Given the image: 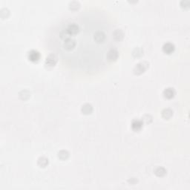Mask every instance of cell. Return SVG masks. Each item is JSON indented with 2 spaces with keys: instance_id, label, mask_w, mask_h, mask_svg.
<instances>
[{
  "instance_id": "1",
  "label": "cell",
  "mask_w": 190,
  "mask_h": 190,
  "mask_svg": "<svg viewBox=\"0 0 190 190\" xmlns=\"http://www.w3.org/2000/svg\"><path fill=\"white\" fill-rule=\"evenodd\" d=\"M50 42L63 62L83 72H96L106 66L113 40L107 17L89 18V11L64 18L54 27Z\"/></svg>"
},
{
  "instance_id": "2",
  "label": "cell",
  "mask_w": 190,
  "mask_h": 190,
  "mask_svg": "<svg viewBox=\"0 0 190 190\" xmlns=\"http://www.w3.org/2000/svg\"><path fill=\"white\" fill-rule=\"evenodd\" d=\"M118 56H119V53H118V50L114 48H112L107 52L106 59L109 62H112L116 61V59L118 58Z\"/></svg>"
},
{
  "instance_id": "3",
  "label": "cell",
  "mask_w": 190,
  "mask_h": 190,
  "mask_svg": "<svg viewBox=\"0 0 190 190\" xmlns=\"http://www.w3.org/2000/svg\"><path fill=\"white\" fill-rule=\"evenodd\" d=\"M57 58L56 57L55 54H49V56L46 58V61H45V63H46L47 66H55V64L57 63Z\"/></svg>"
},
{
  "instance_id": "4",
  "label": "cell",
  "mask_w": 190,
  "mask_h": 190,
  "mask_svg": "<svg viewBox=\"0 0 190 190\" xmlns=\"http://www.w3.org/2000/svg\"><path fill=\"white\" fill-rule=\"evenodd\" d=\"M28 58L32 62H36L40 59V54L37 51L32 50L29 52Z\"/></svg>"
},
{
  "instance_id": "5",
  "label": "cell",
  "mask_w": 190,
  "mask_h": 190,
  "mask_svg": "<svg viewBox=\"0 0 190 190\" xmlns=\"http://www.w3.org/2000/svg\"><path fill=\"white\" fill-rule=\"evenodd\" d=\"M123 38V33L120 29L114 30L113 32V40L114 42H120Z\"/></svg>"
},
{
  "instance_id": "6",
  "label": "cell",
  "mask_w": 190,
  "mask_h": 190,
  "mask_svg": "<svg viewBox=\"0 0 190 190\" xmlns=\"http://www.w3.org/2000/svg\"><path fill=\"white\" fill-rule=\"evenodd\" d=\"M174 50H175V46H174L172 43H170V42L164 44V45L163 46V51L166 54H171V53L174 51Z\"/></svg>"
},
{
  "instance_id": "7",
  "label": "cell",
  "mask_w": 190,
  "mask_h": 190,
  "mask_svg": "<svg viewBox=\"0 0 190 190\" xmlns=\"http://www.w3.org/2000/svg\"><path fill=\"white\" fill-rule=\"evenodd\" d=\"M146 69V66L144 65V63H139V64L136 65L135 67L134 71L136 74H141L142 73H144L145 70Z\"/></svg>"
},
{
  "instance_id": "8",
  "label": "cell",
  "mask_w": 190,
  "mask_h": 190,
  "mask_svg": "<svg viewBox=\"0 0 190 190\" xmlns=\"http://www.w3.org/2000/svg\"><path fill=\"white\" fill-rule=\"evenodd\" d=\"M131 127H132V129L135 131H138L143 127V122L141 120H135L132 122V124H131Z\"/></svg>"
},
{
  "instance_id": "9",
  "label": "cell",
  "mask_w": 190,
  "mask_h": 190,
  "mask_svg": "<svg viewBox=\"0 0 190 190\" xmlns=\"http://www.w3.org/2000/svg\"><path fill=\"white\" fill-rule=\"evenodd\" d=\"M175 94V92L174 90V88H166L163 92V95L164 97H166L167 99H172L174 97Z\"/></svg>"
},
{
  "instance_id": "10",
  "label": "cell",
  "mask_w": 190,
  "mask_h": 190,
  "mask_svg": "<svg viewBox=\"0 0 190 190\" xmlns=\"http://www.w3.org/2000/svg\"><path fill=\"white\" fill-rule=\"evenodd\" d=\"M92 110H93L92 106L88 103L85 104V105H83V107H82V111H83V113H84V114H91Z\"/></svg>"
},
{
  "instance_id": "11",
  "label": "cell",
  "mask_w": 190,
  "mask_h": 190,
  "mask_svg": "<svg viewBox=\"0 0 190 190\" xmlns=\"http://www.w3.org/2000/svg\"><path fill=\"white\" fill-rule=\"evenodd\" d=\"M172 114V111L169 109H166L162 111V116L165 119H169V118H171Z\"/></svg>"
},
{
  "instance_id": "12",
  "label": "cell",
  "mask_w": 190,
  "mask_h": 190,
  "mask_svg": "<svg viewBox=\"0 0 190 190\" xmlns=\"http://www.w3.org/2000/svg\"><path fill=\"white\" fill-rule=\"evenodd\" d=\"M38 164L40 167H45L49 164V160L45 157H41L38 160Z\"/></svg>"
},
{
  "instance_id": "13",
  "label": "cell",
  "mask_w": 190,
  "mask_h": 190,
  "mask_svg": "<svg viewBox=\"0 0 190 190\" xmlns=\"http://www.w3.org/2000/svg\"><path fill=\"white\" fill-rule=\"evenodd\" d=\"M154 173H155V175L158 177H163L166 174V171L165 169L163 167H158L154 171Z\"/></svg>"
},
{
  "instance_id": "14",
  "label": "cell",
  "mask_w": 190,
  "mask_h": 190,
  "mask_svg": "<svg viewBox=\"0 0 190 190\" xmlns=\"http://www.w3.org/2000/svg\"><path fill=\"white\" fill-rule=\"evenodd\" d=\"M69 154H68V152L66 150H62L59 152V154H58V156L60 158L61 160H66L67 159L68 157Z\"/></svg>"
},
{
  "instance_id": "15",
  "label": "cell",
  "mask_w": 190,
  "mask_h": 190,
  "mask_svg": "<svg viewBox=\"0 0 190 190\" xmlns=\"http://www.w3.org/2000/svg\"><path fill=\"white\" fill-rule=\"evenodd\" d=\"M143 54V50L140 48H136L133 51V56L134 57H140Z\"/></svg>"
}]
</instances>
